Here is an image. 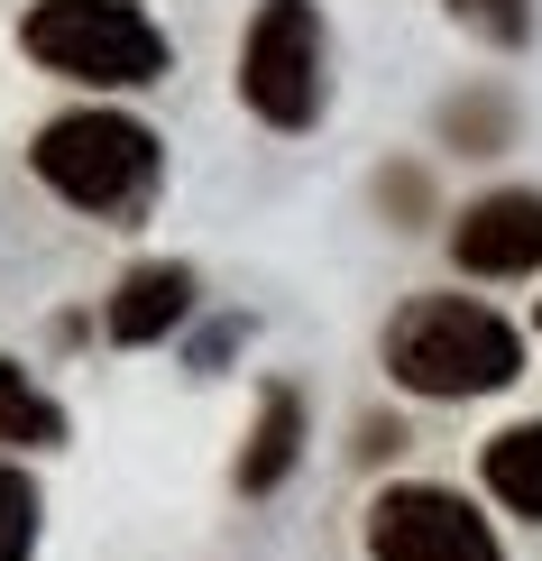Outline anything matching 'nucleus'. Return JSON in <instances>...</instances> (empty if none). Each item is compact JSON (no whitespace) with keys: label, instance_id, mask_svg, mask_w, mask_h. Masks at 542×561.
<instances>
[{"label":"nucleus","instance_id":"nucleus-12","mask_svg":"<svg viewBox=\"0 0 542 561\" xmlns=\"http://www.w3.org/2000/svg\"><path fill=\"white\" fill-rule=\"evenodd\" d=\"M441 10H451L469 37H487V46H524L533 37V0H441Z\"/></svg>","mask_w":542,"mask_h":561},{"label":"nucleus","instance_id":"nucleus-11","mask_svg":"<svg viewBox=\"0 0 542 561\" xmlns=\"http://www.w3.org/2000/svg\"><path fill=\"white\" fill-rule=\"evenodd\" d=\"M0 561H37V488L0 460Z\"/></svg>","mask_w":542,"mask_h":561},{"label":"nucleus","instance_id":"nucleus-4","mask_svg":"<svg viewBox=\"0 0 542 561\" xmlns=\"http://www.w3.org/2000/svg\"><path fill=\"white\" fill-rule=\"evenodd\" d=\"M240 102L267 129H313L322 121V19H313V0H267L249 19Z\"/></svg>","mask_w":542,"mask_h":561},{"label":"nucleus","instance_id":"nucleus-8","mask_svg":"<svg viewBox=\"0 0 542 561\" xmlns=\"http://www.w3.org/2000/svg\"><path fill=\"white\" fill-rule=\"evenodd\" d=\"M295 460H303V396L295 387H267V396H257V424H249V451H240V488L267 497V488H286Z\"/></svg>","mask_w":542,"mask_h":561},{"label":"nucleus","instance_id":"nucleus-2","mask_svg":"<svg viewBox=\"0 0 542 561\" xmlns=\"http://www.w3.org/2000/svg\"><path fill=\"white\" fill-rule=\"evenodd\" d=\"M28 167H37V184H56L74 213L129 221V213H148L166 157H157V129L129 121V111H65V121L37 129Z\"/></svg>","mask_w":542,"mask_h":561},{"label":"nucleus","instance_id":"nucleus-10","mask_svg":"<svg viewBox=\"0 0 542 561\" xmlns=\"http://www.w3.org/2000/svg\"><path fill=\"white\" fill-rule=\"evenodd\" d=\"M0 442H19V451H46V442H65L56 396H46V387H28L10 359H0Z\"/></svg>","mask_w":542,"mask_h":561},{"label":"nucleus","instance_id":"nucleus-9","mask_svg":"<svg viewBox=\"0 0 542 561\" xmlns=\"http://www.w3.org/2000/svg\"><path fill=\"white\" fill-rule=\"evenodd\" d=\"M487 488H497L515 516H533V525H542V414L487 442Z\"/></svg>","mask_w":542,"mask_h":561},{"label":"nucleus","instance_id":"nucleus-7","mask_svg":"<svg viewBox=\"0 0 542 561\" xmlns=\"http://www.w3.org/2000/svg\"><path fill=\"white\" fill-rule=\"evenodd\" d=\"M184 313H194V267L148 259V267L120 276V295H111V341H120V350H148V341H166Z\"/></svg>","mask_w":542,"mask_h":561},{"label":"nucleus","instance_id":"nucleus-1","mask_svg":"<svg viewBox=\"0 0 542 561\" xmlns=\"http://www.w3.org/2000/svg\"><path fill=\"white\" fill-rule=\"evenodd\" d=\"M387 368L405 396H433V405H460V396H497L524 368V341H515L506 313L469 295H414L405 313L387 322Z\"/></svg>","mask_w":542,"mask_h":561},{"label":"nucleus","instance_id":"nucleus-6","mask_svg":"<svg viewBox=\"0 0 542 561\" xmlns=\"http://www.w3.org/2000/svg\"><path fill=\"white\" fill-rule=\"evenodd\" d=\"M451 259L469 276H533L542 267V194L506 184V194H478L451 221Z\"/></svg>","mask_w":542,"mask_h":561},{"label":"nucleus","instance_id":"nucleus-3","mask_svg":"<svg viewBox=\"0 0 542 561\" xmlns=\"http://www.w3.org/2000/svg\"><path fill=\"white\" fill-rule=\"evenodd\" d=\"M19 46L65 83L92 92H138L166 75V28H157L138 0H37Z\"/></svg>","mask_w":542,"mask_h":561},{"label":"nucleus","instance_id":"nucleus-5","mask_svg":"<svg viewBox=\"0 0 542 561\" xmlns=\"http://www.w3.org/2000/svg\"><path fill=\"white\" fill-rule=\"evenodd\" d=\"M368 561H497L487 516L460 488H387L368 506Z\"/></svg>","mask_w":542,"mask_h":561}]
</instances>
